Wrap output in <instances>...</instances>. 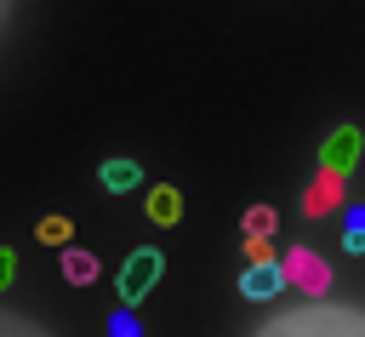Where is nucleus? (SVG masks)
<instances>
[{
	"label": "nucleus",
	"instance_id": "nucleus-1",
	"mask_svg": "<svg viewBox=\"0 0 365 337\" xmlns=\"http://www.w3.org/2000/svg\"><path fill=\"white\" fill-rule=\"evenodd\" d=\"M251 337H365V308L354 303H302L262 320Z\"/></svg>",
	"mask_w": 365,
	"mask_h": 337
},
{
	"label": "nucleus",
	"instance_id": "nucleus-2",
	"mask_svg": "<svg viewBox=\"0 0 365 337\" xmlns=\"http://www.w3.org/2000/svg\"><path fill=\"white\" fill-rule=\"evenodd\" d=\"M160 274H165V257H160L154 246H137V251L120 263V286H114V291H120V303H125V308H131V303H143V297L154 291V280H160Z\"/></svg>",
	"mask_w": 365,
	"mask_h": 337
},
{
	"label": "nucleus",
	"instance_id": "nucleus-3",
	"mask_svg": "<svg viewBox=\"0 0 365 337\" xmlns=\"http://www.w3.org/2000/svg\"><path fill=\"white\" fill-rule=\"evenodd\" d=\"M285 280H291L297 291H308V303H325V291H331V263L314 257L308 246H291V251H285Z\"/></svg>",
	"mask_w": 365,
	"mask_h": 337
},
{
	"label": "nucleus",
	"instance_id": "nucleus-4",
	"mask_svg": "<svg viewBox=\"0 0 365 337\" xmlns=\"http://www.w3.org/2000/svg\"><path fill=\"white\" fill-rule=\"evenodd\" d=\"M291 280H285V263H245V274H240V291L251 297V303H268L274 291H285Z\"/></svg>",
	"mask_w": 365,
	"mask_h": 337
},
{
	"label": "nucleus",
	"instance_id": "nucleus-5",
	"mask_svg": "<svg viewBox=\"0 0 365 337\" xmlns=\"http://www.w3.org/2000/svg\"><path fill=\"white\" fill-rule=\"evenodd\" d=\"M336 200H342V171H319L314 188H308V200H302V211L325 217V211H336Z\"/></svg>",
	"mask_w": 365,
	"mask_h": 337
},
{
	"label": "nucleus",
	"instance_id": "nucleus-6",
	"mask_svg": "<svg viewBox=\"0 0 365 337\" xmlns=\"http://www.w3.org/2000/svg\"><path fill=\"white\" fill-rule=\"evenodd\" d=\"M137 183H143V166H137V160H125V154L103 160V188H108V194H125V188H137Z\"/></svg>",
	"mask_w": 365,
	"mask_h": 337
},
{
	"label": "nucleus",
	"instance_id": "nucleus-7",
	"mask_svg": "<svg viewBox=\"0 0 365 337\" xmlns=\"http://www.w3.org/2000/svg\"><path fill=\"white\" fill-rule=\"evenodd\" d=\"M63 280H68V286H91V280H97V251L63 246Z\"/></svg>",
	"mask_w": 365,
	"mask_h": 337
},
{
	"label": "nucleus",
	"instance_id": "nucleus-8",
	"mask_svg": "<svg viewBox=\"0 0 365 337\" xmlns=\"http://www.w3.org/2000/svg\"><path fill=\"white\" fill-rule=\"evenodd\" d=\"M354 149H359V131L342 126V131L325 143V171H348V166H354Z\"/></svg>",
	"mask_w": 365,
	"mask_h": 337
},
{
	"label": "nucleus",
	"instance_id": "nucleus-9",
	"mask_svg": "<svg viewBox=\"0 0 365 337\" xmlns=\"http://www.w3.org/2000/svg\"><path fill=\"white\" fill-rule=\"evenodd\" d=\"M148 217H154V223H177V217H182V200H177V188H165V183H160V188L148 194Z\"/></svg>",
	"mask_w": 365,
	"mask_h": 337
},
{
	"label": "nucleus",
	"instance_id": "nucleus-10",
	"mask_svg": "<svg viewBox=\"0 0 365 337\" xmlns=\"http://www.w3.org/2000/svg\"><path fill=\"white\" fill-rule=\"evenodd\" d=\"M274 228H279L274 206H251V211H245V240H268Z\"/></svg>",
	"mask_w": 365,
	"mask_h": 337
},
{
	"label": "nucleus",
	"instance_id": "nucleus-11",
	"mask_svg": "<svg viewBox=\"0 0 365 337\" xmlns=\"http://www.w3.org/2000/svg\"><path fill=\"white\" fill-rule=\"evenodd\" d=\"M342 251L365 257V206H354V211H348V228H342Z\"/></svg>",
	"mask_w": 365,
	"mask_h": 337
},
{
	"label": "nucleus",
	"instance_id": "nucleus-12",
	"mask_svg": "<svg viewBox=\"0 0 365 337\" xmlns=\"http://www.w3.org/2000/svg\"><path fill=\"white\" fill-rule=\"evenodd\" d=\"M108 331H114V337H143V326H137V320H131L125 308H120V314L108 320Z\"/></svg>",
	"mask_w": 365,
	"mask_h": 337
},
{
	"label": "nucleus",
	"instance_id": "nucleus-13",
	"mask_svg": "<svg viewBox=\"0 0 365 337\" xmlns=\"http://www.w3.org/2000/svg\"><path fill=\"white\" fill-rule=\"evenodd\" d=\"M40 240H68V223H63V217H46V223H40Z\"/></svg>",
	"mask_w": 365,
	"mask_h": 337
}]
</instances>
